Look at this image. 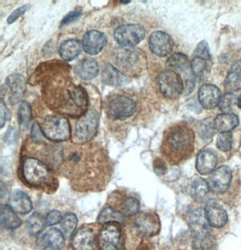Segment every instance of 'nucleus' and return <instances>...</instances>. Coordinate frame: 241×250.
Listing matches in <instances>:
<instances>
[{
	"mask_svg": "<svg viewBox=\"0 0 241 250\" xmlns=\"http://www.w3.org/2000/svg\"><path fill=\"white\" fill-rule=\"evenodd\" d=\"M46 104L56 114L80 117L88 107L86 90L68 76V67L62 62H46L37 71Z\"/></svg>",
	"mask_w": 241,
	"mask_h": 250,
	"instance_id": "nucleus-1",
	"label": "nucleus"
},
{
	"mask_svg": "<svg viewBox=\"0 0 241 250\" xmlns=\"http://www.w3.org/2000/svg\"><path fill=\"white\" fill-rule=\"evenodd\" d=\"M56 159H61L56 165L63 167V172L78 187H94L92 179L99 186L100 184L95 179L99 175L100 167L107 163V157L104 156L103 149L93 144L76 143L69 151H62L58 154Z\"/></svg>",
	"mask_w": 241,
	"mask_h": 250,
	"instance_id": "nucleus-2",
	"label": "nucleus"
},
{
	"mask_svg": "<svg viewBox=\"0 0 241 250\" xmlns=\"http://www.w3.org/2000/svg\"><path fill=\"white\" fill-rule=\"evenodd\" d=\"M194 148V133L184 124L174 125L165 134L162 151L170 162L177 164L188 159Z\"/></svg>",
	"mask_w": 241,
	"mask_h": 250,
	"instance_id": "nucleus-3",
	"label": "nucleus"
},
{
	"mask_svg": "<svg viewBox=\"0 0 241 250\" xmlns=\"http://www.w3.org/2000/svg\"><path fill=\"white\" fill-rule=\"evenodd\" d=\"M22 172L24 181L33 188L47 192L54 191L57 188V180L50 167L38 159L29 157L24 159Z\"/></svg>",
	"mask_w": 241,
	"mask_h": 250,
	"instance_id": "nucleus-4",
	"label": "nucleus"
},
{
	"mask_svg": "<svg viewBox=\"0 0 241 250\" xmlns=\"http://www.w3.org/2000/svg\"><path fill=\"white\" fill-rule=\"evenodd\" d=\"M41 128L46 139L51 142H67L72 137L69 121L60 114L46 116L42 123Z\"/></svg>",
	"mask_w": 241,
	"mask_h": 250,
	"instance_id": "nucleus-5",
	"label": "nucleus"
},
{
	"mask_svg": "<svg viewBox=\"0 0 241 250\" xmlns=\"http://www.w3.org/2000/svg\"><path fill=\"white\" fill-rule=\"evenodd\" d=\"M99 116L95 110L87 111L76 123L75 141L76 143L84 144L92 142L98 131Z\"/></svg>",
	"mask_w": 241,
	"mask_h": 250,
	"instance_id": "nucleus-6",
	"label": "nucleus"
},
{
	"mask_svg": "<svg viewBox=\"0 0 241 250\" xmlns=\"http://www.w3.org/2000/svg\"><path fill=\"white\" fill-rule=\"evenodd\" d=\"M167 66L168 69L176 72L184 80V91H192L194 85V75L192 70L191 62L184 54L174 53L167 60Z\"/></svg>",
	"mask_w": 241,
	"mask_h": 250,
	"instance_id": "nucleus-7",
	"label": "nucleus"
},
{
	"mask_svg": "<svg viewBox=\"0 0 241 250\" xmlns=\"http://www.w3.org/2000/svg\"><path fill=\"white\" fill-rule=\"evenodd\" d=\"M157 84L164 97L175 99L184 92V80L176 72L167 69L161 72L157 78Z\"/></svg>",
	"mask_w": 241,
	"mask_h": 250,
	"instance_id": "nucleus-8",
	"label": "nucleus"
},
{
	"mask_svg": "<svg viewBox=\"0 0 241 250\" xmlns=\"http://www.w3.org/2000/svg\"><path fill=\"white\" fill-rule=\"evenodd\" d=\"M136 103L130 97L115 95L109 98L107 103V114L116 120L126 119L136 112Z\"/></svg>",
	"mask_w": 241,
	"mask_h": 250,
	"instance_id": "nucleus-9",
	"label": "nucleus"
},
{
	"mask_svg": "<svg viewBox=\"0 0 241 250\" xmlns=\"http://www.w3.org/2000/svg\"><path fill=\"white\" fill-rule=\"evenodd\" d=\"M145 31L139 24H124L119 26L114 32V38L120 45L124 48H131L138 45L145 38Z\"/></svg>",
	"mask_w": 241,
	"mask_h": 250,
	"instance_id": "nucleus-10",
	"label": "nucleus"
},
{
	"mask_svg": "<svg viewBox=\"0 0 241 250\" xmlns=\"http://www.w3.org/2000/svg\"><path fill=\"white\" fill-rule=\"evenodd\" d=\"M101 250H123L120 227L117 222L104 225L98 235Z\"/></svg>",
	"mask_w": 241,
	"mask_h": 250,
	"instance_id": "nucleus-11",
	"label": "nucleus"
},
{
	"mask_svg": "<svg viewBox=\"0 0 241 250\" xmlns=\"http://www.w3.org/2000/svg\"><path fill=\"white\" fill-rule=\"evenodd\" d=\"M25 90V80L22 75L13 74L6 80L2 96H6L11 104H17L23 97Z\"/></svg>",
	"mask_w": 241,
	"mask_h": 250,
	"instance_id": "nucleus-12",
	"label": "nucleus"
},
{
	"mask_svg": "<svg viewBox=\"0 0 241 250\" xmlns=\"http://www.w3.org/2000/svg\"><path fill=\"white\" fill-rule=\"evenodd\" d=\"M232 180V171L228 166H221L213 171L209 179V186L213 193H225L230 188Z\"/></svg>",
	"mask_w": 241,
	"mask_h": 250,
	"instance_id": "nucleus-13",
	"label": "nucleus"
},
{
	"mask_svg": "<svg viewBox=\"0 0 241 250\" xmlns=\"http://www.w3.org/2000/svg\"><path fill=\"white\" fill-rule=\"evenodd\" d=\"M138 232L144 236L153 237L160 231V220L155 213H141L135 221Z\"/></svg>",
	"mask_w": 241,
	"mask_h": 250,
	"instance_id": "nucleus-14",
	"label": "nucleus"
},
{
	"mask_svg": "<svg viewBox=\"0 0 241 250\" xmlns=\"http://www.w3.org/2000/svg\"><path fill=\"white\" fill-rule=\"evenodd\" d=\"M150 50L155 55L165 57L169 55L173 48V42L168 34L164 32H155L149 38Z\"/></svg>",
	"mask_w": 241,
	"mask_h": 250,
	"instance_id": "nucleus-15",
	"label": "nucleus"
},
{
	"mask_svg": "<svg viewBox=\"0 0 241 250\" xmlns=\"http://www.w3.org/2000/svg\"><path fill=\"white\" fill-rule=\"evenodd\" d=\"M189 226L193 238L211 233L210 222L207 218L206 211L198 208L191 212L189 217Z\"/></svg>",
	"mask_w": 241,
	"mask_h": 250,
	"instance_id": "nucleus-16",
	"label": "nucleus"
},
{
	"mask_svg": "<svg viewBox=\"0 0 241 250\" xmlns=\"http://www.w3.org/2000/svg\"><path fill=\"white\" fill-rule=\"evenodd\" d=\"M199 102L205 109H213L219 105L221 101V92L216 85L205 84L199 89Z\"/></svg>",
	"mask_w": 241,
	"mask_h": 250,
	"instance_id": "nucleus-17",
	"label": "nucleus"
},
{
	"mask_svg": "<svg viewBox=\"0 0 241 250\" xmlns=\"http://www.w3.org/2000/svg\"><path fill=\"white\" fill-rule=\"evenodd\" d=\"M205 211L210 225L213 227H223L228 222L227 211L215 200H209L207 202Z\"/></svg>",
	"mask_w": 241,
	"mask_h": 250,
	"instance_id": "nucleus-18",
	"label": "nucleus"
},
{
	"mask_svg": "<svg viewBox=\"0 0 241 250\" xmlns=\"http://www.w3.org/2000/svg\"><path fill=\"white\" fill-rule=\"evenodd\" d=\"M106 44H107L106 35L96 30L89 31L82 39V48L87 53L91 55L98 54V52L103 50Z\"/></svg>",
	"mask_w": 241,
	"mask_h": 250,
	"instance_id": "nucleus-19",
	"label": "nucleus"
},
{
	"mask_svg": "<svg viewBox=\"0 0 241 250\" xmlns=\"http://www.w3.org/2000/svg\"><path fill=\"white\" fill-rule=\"evenodd\" d=\"M218 163L217 154L212 148H204L198 154L196 169L201 175H209L215 170Z\"/></svg>",
	"mask_w": 241,
	"mask_h": 250,
	"instance_id": "nucleus-20",
	"label": "nucleus"
},
{
	"mask_svg": "<svg viewBox=\"0 0 241 250\" xmlns=\"http://www.w3.org/2000/svg\"><path fill=\"white\" fill-rule=\"evenodd\" d=\"M73 250H95V236L89 228H81L72 239Z\"/></svg>",
	"mask_w": 241,
	"mask_h": 250,
	"instance_id": "nucleus-21",
	"label": "nucleus"
},
{
	"mask_svg": "<svg viewBox=\"0 0 241 250\" xmlns=\"http://www.w3.org/2000/svg\"><path fill=\"white\" fill-rule=\"evenodd\" d=\"M9 206L12 210L19 214H27L33 209L30 197L20 190H17L12 193L9 197Z\"/></svg>",
	"mask_w": 241,
	"mask_h": 250,
	"instance_id": "nucleus-22",
	"label": "nucleus"
},
{
	"mask_svg": "<svg viewBox=\"0 0 241 250\" xmlns=\"http://www.w3.org/2000/svg\"><path fill=\"white\" fill-rule=\"evenodd\" d=\"M74 71L80 79L90 80L94 79L98 74L99 67L94 59L86 58L75 65Z\"/></svg>",
	"mask_w": 241,
	"mask_h": 250,
	"instance_id": "nucleus-23",
	"label": "nucleus"
},
{
	"mask_svg": "<svg viewBox=\"0 0 241 250\" xmlns=\"http://www.w3.org/2000/svg\"><path fill=\"white\" fill-rule=\"evenodd\" d=\"M240 124L239 117L235 114L224 113L218 114V116L214 119L213 127L215 130L221 132H230L234 130L236 127Z\"/></svg>",
	"mask_w": 241,
	"mask_h": 250,
	"instance_id": "nucleus-24",
	"label": "nucleus"
},
{
	"mask_svg": "<svg viewBox=\"0 0 241 250\" xmlns=\"http://www.w3.org/2000/svg\"><path fill=\"white\" fill-rule=\"evenodd\" d=\"M138 52L134 51L131 48H121L120 51L117 52L116 55V62L118 65L123 69L129 70L130 68L136 66L138 63Z\"/></svg>",
	"mask_w": 241,
	"mask_h": 250,
	"instance_id": "nucleus-25",
	"label": "nucleus"
},
{
	"mask_svg": "<svg viewBox=\"0 0 241 250\" xmlns=\"http://www.w3.org/2000/svg\"><path fill=\"white\" fill-rule=\"evenodd\" d=\"M225 89L228 93L241 90V60L236 62L230 68L225 80Z\"/></svg>",
	"mask_w": 241,
	"mask_h": 250,
	"instance_id": "nucleus-26",
	"label": "nucleus"
},
{
	"mask_svg": "<svg viewBox=\"0 0 241 250\" xmlns=\"http://www.w3.org/2000/svg\"><path fill=\"white\" fill-rule=\"evenodd\" d=\"M82 44L78 40H67L60 46V55L64 61L70 62L74 60L81 51Z\"/></svg>",
	"mask_w": 241,
	"mask_h": 250,
	"instance_id": "nucleus-27",
	"label": "nucleus"
},
{
	"mask_svg": "<svg viewBox=\"0 0 241 250\" xmlns=\"http://www.w3.org/2000/svg\"><path fill=\"white\" fill-rule=\"evenodd\" d=\"M211 188L209 183L202 178H196L191 186V194L197 202H205L209 198Z\"/></svg>",
	"mask_w": 241,
	"mask_h": 250,
	"instance_id": "nucleus-28",
	"label": "nucleus"
},
{
	"mask_svg": "<svg viewBox=\"0 0 241 250\" xmlns=\"http://www.w3.org/2000/svg\"><path fill=\"white\" fill-rule=\"evenodd\" d=\"M12 210L10 206L2 205L1 206V214H0V222L2 227L15 229L21 225V220L18 215Z\"/></svg>",
	"mask_w": 241,
	"mask_h": 250,
	"instance_id": "nucleus-29",
	"label": "nucleus"
},
{
	"mask_svg": "<svg viewBox=\"0 0 241 250\" xmlns=\"http://www.w3.org/2000/svg\"><path fill=\"white\" fill-rule=\"evenodd\" d=\"M102 79L105 83L110 85H120L126 81L125 76L111 65H107L104 68Z\"/></svg>",
	"mask_w": 241,
	"mask_h": 250,
	"instance_id": "nucleus-30",
	"label": "nucleus"
},
{
	"mask_svg": "<svg viewBox=\"0 0 241 250\" xmlns=\"http://www.w3.org/2000/svg\"><path fill=\"white\" fill-rule=\"evenodd\" d=\"M125 221V216L123 214V212H121L120 210L113 209L111 207H107L100 211L99 215L98 217V222L106 225L109 223L112 222H123Z\"/></svg>",
	"mask_w": 241,
	"mask_h": 250,
	"instance_id": "nucleus-31",
	"label": "nucleus"
},
{
	"mask_svg": "<svg viewBox=\"0 0 241 250\" xmlns=\"http://www.w3.org/2000/svg\"><path fill=\"white\" fill-rule=\"evenodd\" d=\"M210 61L202 59V58L195 57L191 62L193 73L196 77L200 79H206L211 72V64Z\"/></svg>",
	"mask_w": 241,
	"mask_h": 250,
	"instance_id": "nucleus-32",
	"label": "nucleus"
},
{
	"mask_svg": "<svg viewBox=\"0 0 241 250\" xmlns=\"http://www.w3.org/2000/svg\"><path fill=\"white\" fill-rule=\"evenodd\" d=\"M44 240L47 246L60 250L64 244V234L60 229L52 228L44 235Z\"/></svg>",
	"mask_w": 241,
	"mask_h": 250,
	"instance_id": "nucleus-33",
	"label": "nucleus"
},
{
	"mask_svg": "<svg viewBox=\"0 0 241 250\" xmlns=\"http://www.w3.org/2000/svg\"><path fill=\"white\" fill-rule=\"evenodd\" d=\"M194 250H217V242L211 233L193 238Z\"/></svg>",
	"mask_w": 241,
	"mask_h": 250,
	"instance_id": "nucleus-34",
	"label": "nucleus"
},
{
	"mask_svg": "<svg viewBox=\"0 0 241 250\" xmlns=\"http://www.w3.org/2000/svg\"><path fill=\"white\" fill-rule=\"evenodd\" d=\"M45 225H46V219H44V217L41 216L38 213L33 214L29 218L27 222L29 232L32 235L39 233L45 227Z\"/></svg>",
	"mask_w": 241,
	"mask_h": 250,
	"instance_id": "nucleus-35",
	"label": "nucleus"
},
{
	"mask_svg": "<svg viewBox=\"0 0 241 250\" xmlns=\"http://www.w3.org/2000/svg\"><path fill=\"white\" fill-rule=\"evenodd\" d=\"M78 224V219L74 213H67L63 217L61 222V227L63 229V234L71 235L74 231Z\"/></svg>",
	"mask_w": 241,
	"mask_h": 250,
	"instance_id": "nucleus-36",
	"label": "nucleus"
},
{
	"mask_svg": "<svg viewBox=\"0 0 241 250\" xmlns=\"http://www.w3.org/2000/svg\"><path fill=\"white\" fill-rule=\"evenodd\" d=\"M32 119V110L28 103L23 101L20 104L18 108V121L20 125H28Z\"/></svg>",
	"mask_w": 241,
	"mask_h": 250,
	"instance_id": "nucleus-37",
	"label": "nucleus"
},
{
	"mask_svg": "<svg viewBox=\"0 0 241 250\" xmlns=\"http://www.w3.org/2000/svg\"><path fill=\"white\" fill-rule=\"evenodd\" d=\"M233 137L230 132H221L217 138V147L221 151H230L232 148Z\"/></svg>",
	"mask_w": 241,
	"mask_h": 250,
	"instance_id": "nucleus-38",
	"label": "nucleus"
},
{
	"mask_svg": "<svg viewBox=\"0 0 241 250\" xmlns=\"http://www.w3.org/2000/svg\"><path fill=\"white\" fill-rule=\"evenodd\" d=\"M139 202L136 198L127 197L124 200L123 203V211L126 215H134L137 214L139 210Z\"/></svg>",
	"mask_w": 241,
	"mask_h": 250,
	"instance_id": "nucleus-39",
	"label": "nucleus"
},
{
	"mask_svg": "<svg viewBox=\"0 0 241 250\" xmlns=\"http://www.w3.org/2000/svg\"><path fill=\"white\" fill-rule=\"evenodd\" d=\"M236 97L235 95L233 93H227L222 98H221V101L219 104V109L225 112V113H228L230 111L231 107L233 106V104H235Z\"/></svg>",
	"mask_w": 241,
	"mask_h": 250,
	"instance_id": "nucleus-40",
	"label": "nucleus"
},
{
	"mask_svg": "<svg viewBox=\"0 0 241 250\" xmlns=\"http://www.w3.org/2000/svg\"><path fill=\"white\" fill-rule=\"evenodd\" d=\"M195 57L202 58L210 61L211 59V52L209 49V45L205 41H201V42L197 45L195 50Z\"/></svg>",
	"mask_w": 241,
	"mask_h": 250,
	"instance_id": "nucleus-41",
	"label": "nucleus"
},
{
	"mask_svg": "<svg viewBox=\"0 0 241 250\" xmlns=\"http://www.w3.org/2000/svg\"><path fill=\"white\" fill-rule=\"evenodd\" d=\"M31 138L33 140V142L35 143H45V138L46 136L44 135L42 128L40 125L35 123L32 126V130H31Z\"/></svg>",
	"mask_w": 241,
	"mask_h": 250,
	"instance_id": "nucleus-42",
	"label": "nucleus"
},
{
	"mask_svg": "<svg viewBox=\"0 0 241 250\" xmlns=\"http://www.w3.org/2000/svg\"><path fill=\"white\" fill-rule=\"evenodd\" d=\"M62 214L58 210H52L50 211L46 218V225L52 226L54 224H57L58 222H62Z\"/></svg>",
	"mask_w": 241,
	"mask_h": 250,
	"instance_id": "nucleus-43",
	"label": "nucleus"
},
{
	"mask_svg": "<svg viewBox=\"0 0 241 250\" xmlns=\"http://www.w3.org/2000/svg\"><path fill=\"white\" fill-rule=\"evenodd\" d=\"M29 6L28 5H24L22 6L21 7L18 8L17 10L12 13L11 15L9 16V17L7 18V23H14L15 21H17L19 17H21L22 15H24L25 12L28 10Z\"/></svg>",
	"mask_w": 241,
	"mask_h": 250,
	"instance_id": "nucleus-44",
	"label": "nucleus"
},
{
	"mask_svg": "<svg viewBox=\"0 0 241 250\" xmlns=\"http://www.w3.org/2000/svg\"><path fill=\"white\" fill-rule=\"evenodd\" d=\"M0 113H1L0 114V123H1L0 126H1V128H3L4 125H5V123L7 120L9 119L10 114H9V111L6 107L5 103L2 100H1V112Z\"/></svg>",
	"mask_w": 241,
	"mask_h": 250,
	"instance_id": "nucleus-45",
	"label": "nucleus"
},
{
	"mask_svg": "<svg viewBox=\"0 0 241 250\" xmlns=\"http://www.w3.org/2000/svg\"><path fill=\"white\" fill-rule=\"evenodd\" d=\"M18 130L14 127H11L10 129H8V131H6V135H5V142L8 144H11L17 141L18 139Z\"/></svg>",
	"mask_w": 241,
	"mask_h": 250,
	"instance_id": "nucleus-46",
	"label": "nucleus"
},
{
	"mask_svg": "<svg viewBox=\"0 0 241 250\" xmlns=\"http://www.w3.org/2000/svg\"><path fill=\"white\" fill-rule=\"evenodd\" d=\"M80 12L79 11H73L69 13L66 17L63 18V21H62V25H66V24H69V23H72L76 21L79 17H80Z\"/></svg>",
	"mask_w": 241,
	"mask_h": 250,
	"instance_id": "nucleus-47",
	"label": "nucleus"
},
{
	"mask_svg": "<svg viewBox=\"0 0 241 250\" xmlns=\"http://www.w3.org/2000/svg\"><path fill=\"white\" fill-rule=\"evenodd\" d=\"M155 170L156 174L158 175H164L167 170V165L166 162L163 161L162 159H156L155 161Z\"/></svg>",
	"mask_w": 241,
	"mask_h": 250,
	"instance_id": "nucleus-48",
	"label": "nucleus"
},
{
	"mask_svg": "<svg viewBox=\"0 0 241 250\" xmlns=\"http://www.w3.org/2000/svg\"><path fill=\"white\" fill-rule=\"evenodd\" d=\"M237 104H238V106L241 109V95L240 97H238V99H237Z\"/></svg>",
	"mask_w": 241,
	"mask_h": 250,
	"instance_id": "nucleus-49",
	"label": "nucleus"
},
{
	"mask_svg": "<svg viewBox=\"0 0 241 250\" xmlns=\"http://www.w3.org/2000/svg\"><path fill=\"white\" fill-rule=\"evenodd\" d=\"M44 250H59L58 249H55V248H52V247H50V246H47L46 249Z\"/></svg>",
	"mask_w": 241,
	"mask_h": 250,
	"instance_id": "nucleus-50",
	"label": "nucleus"
},
{
	"mask_svg": "<svg viewBox=\"0 0 241 250\" xmlns=\"http://www.w3.org/2000/svg\"></svg>",
	"mask_w": 241,
	"mask_h": 250,
	"instance_id": "nucleus-51",
	"label": "nucleus"
}]
</instances>
